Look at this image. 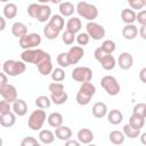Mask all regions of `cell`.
<instances>
[{"instance_id":"5b68a950","label":"cell","mask_w":146,"mask_h":146,"mask_svg":"<svg viewBox=\"0 0 146 146\" xmlns=\"http://www.w3.org/2000/svg\"><path fill=\"white\" fill-rule=\"evenodd\" d=\"M47 116H46V112L44 110H35L31 113V115L29 116V120H27V124H29V128L33 131H39L41 130L44 121H46Z\"/></svg>"},{"instance_id":"d6986e66","label":"cell","mask_w":146,"mask_h":146,"mask_svg":"<svg viewBox=\"0 0 146 146\" xmlns=\"http://www.w3.org/2000/svg\"><path fill=\"white\" fill-rule=\"evenodd\" d=\"M106 115L108 122L113 125H117L123 121V114L120 110H111L110 112H107Z\"/></svg>"},{"instance_id":"d6a6232c","label":"cell","mask_w":146,"mask_h":146,"mask_svg":"<svg viewBox=\"0 0 146 146\" xmlns=\"http://www.w3.org/2000/svg\"><path fill=\"white\" fill-rule=\"evenodd\" d=\"M67 98H68V95L66 94V91H62L60 94H50V100L51 103L56 104V105H62V104H65L67 102Z\"/></svg>"},{"instance_id":"f546056e","label":"cell","mask_w":146,"mask_h":146,"mask_svg":"<svg viewBox=\"0 0 146 146\" xmlns=\"http://www.w3.org/2000/svg\"><path fill=\"white\" fill-rule=\"evenodd\" d=\"M39 139H40V141L42 144L48 145V144H51L55 140V135H54V132H51L48 129L40 130V132H39Z\"/></svg>"},{"instance_id":"4fadbf2b","label":"cell","mask_w":146,"mask_h":146,"mask_svg":"<svg viewBox=\"0 0 146 146\" xmlns=\"http://www.w3.org/2000/svg\"><path fill=\"white\" fill-rule=\"evenodd\" d=\"M50 16H51V8L47 3H40L35 19L40 23H44L50 18Z\"/></svg>"},{"instance_id":"9f6ffc18","label":"cell","mask_w":146,"mask_h":146,"mask_svg":"<svg viewBox=\"0 0 146 146\" xmlns=\"http://www.w3.org/2000/svg\"><path fill=\"white\" fill-rule=\"evenodd\" d=\"M50 2H52L54 5H59L60 2H62V0H49Z\"/></svg>"},{"instance_id":"30bf717a","label":"cell","mask_w":146,"mask_h":146,"mask_svg":"<svg viewBox=\"0 0 146 146\" xmlns=\"http://www.w3.org/2000/svg\"><path fill=\"white\" fill-rule=\"evenodd\" d=\"M66 55H67V59H68L70 65H73V64L79 63L83 58L84 50L81 46H74V47L70 48V50L66 52Z\"/></svg>"},{"instance_id":"8992f818","label":"cell","mask_w":146,"mask_h":146,"mask_svg":"<svg viewBox=\"0 0 146 146\" xmlns=\"http://www.w3.org/2000/svg\"><path fill=\"white\" fill-rule=\"evenodd\" d=\"M100 86L110 96H116L120 92V83L113 75H105L100 80Z\"/></svg>"},{"instance_id":"ee69618b","label":"cell","mask_w":146,"mask_h":146,"mask_svg":"<svg viewBox=\"0 0 146 146\" xmlns=\"http://www.w3.org/2000/svg\"><path fill=\"white\" fill-rule=\"evenodd\" d=\"M145 5H146L145 0H133L129 2V6L131 7V9H135V10H141L145 7Z\"/></svg>"},{"instance_id":"f907efd6","label":"cell","mask_w":146,"mask_h":146,"mask_svg":"<svg viewBox=\"0 0 146 146\" xmlns=\"http://www.w3.org/2000/svg\"><path fill=\"white\" fill-rule=\"evenodd\" d=\"M8 83V78H7V74L3 72H0V87H2V86H5V84H7Z\"/></svg>"},{"instance_id":"bcb514c9","label":"cell","mask_w":146,"mask_h":146,"mask_svg":"<svg viewBox=\"0 0 146 146\" xmlns=\"http://www.w3.org/2000/svg\"><path fill=\"white\" fill-rule=\"evenodd\" d=\"M39 6H40V3H31L27 7V14H29L30 17L35 18L36 13H38V9H39Z\"/></svg>"},{"instance_id":"7a4b0ae2","label":"cell","mask_w":146,"mask_h":146,"mask_svg":"<svg viewBox=\"0 0 146 146\" xmlns=\"http://www.w3.org/2000/svg\"><path fill=\"white\" fill-rule=\"evenodd\" d=\"M95 92H96V87H95L90 81H88V82H82V84H81V87L79 88V91H78V94H76V97H75L76 103H78L79 105H81V106L88 105V104L90 103L91 98L94 97Z\"/></svg>"},{"instance_id":"4316f807","label":"cell","mask_w":146,"mask_h":146,"mask_svg":"<svg viewBox=\"0 0 146 146\" xmlns=\"http://www.w3.org/2000/svg\"><path fill=\"white\" fill-rule=\"evenodd\" d=\"M17 15V6L13 2H8L6 3V6L3 7V16L7 19H13L15 18Z\"/></svg>"},{"instance_id":"6f0895ef","label":"cell","mask_w":146,"mask_h":146,"mask_svg":"<svg viewBox=\"0 0 146 146\" xmlns=\"http://www.w3.org/2000/svg\"><path fill=\"white\" fill-rule=\"evenodd\" d=\"M145 137H146V133H143V135H141V141H143V144H146V141H145Z\"/></svg>"},{"instance_id":"7402d4cb","label":"cell","mask_w":146,"mask_h":146,"mask_svg":"<svg viewBox=\"0 0 146 146\" xmlns=\"http://www.w3.org/2000/svg\"><path fill=\"white\" fill-rule=\"evenodd\" d=\"M36 67H38V71H39V73L41 75H49L51 73L52 68H54L52 67V64H51V57L50 58H47V59H44L42 62H40L36 65Z\"/></svg>"},{"instance_id":"60d3db41","label":"cell","mask_w":146,"mask_h":146,"mask_svg":"<svg viewBox=\"0 0 146 146\" xmlns=\"http://www.w3.org/2000/svg\"><path fill=\"white\" fill-rule=\"evenodd\" d=\"M48 89H49V91H50V94H52V95H55V94H60L62 91H64V86H63V83H60V82H51L49 86H48Z\"/></svg>"},{"instance_id":"8fae6325","label":"cell","mask_w":146,"mask_h":146,"mask_svg":"<svg viewBox=\"0 0 146 146\" xmlns=\"http://www.w3.org/2000/svg\"><path fill=\"white\" fill-rule=\"evenodd\" d=\"M0 95L5 100H7L9 103H13L17 99V90H16L15 86L9 84V83L0 87Z\"/></svg>"},{"instance_id":"8d00e7d4","label":"cell","mask_w":146,"mask_h":146,"mask_svg":"<svg viewBox=\"0 0 146 146\" xmlns=\"http://www.w3.org/2000/svg\"><path fill=\"white\" fill-rule=\"evenodd\" d=\"M50 75H51L52 81H55V82H62V81L65 79V76H66L65 71H64L62 67L52 68V71H51V73H50Z\"/></svg>"},{"instance_id":"b9f144b4","label":"cell","mask_w":146,"mask_h":146,"mask_svg":"<svg viewBox=\"0 0 146 146\" xmlns=\"http://www.w3.org/2000/svg\"><path fill=\"white\" fill-rule=\"evenodd\" d=\"M75 40H76V42L79 43V46H86V44L89 43L90 36L88 35L87 32H82V33H79V34L75 36Z\"/></svg>"},{"instance_id":"ba28073f","label":"cell","mask_w":146,"mask_h":146,"mask_svg":"<svg viewBox=\"0 0 146 146\" xmlns=\"http://www.w3.org/2000/svg\"><path fill=\"white\" fill-rule=\"evenodd\" d=\"M72 79L76 82H88L92 79V71L87 66H78L72 71Z\"/></svg>"},{"instance_id":"db71d44e","label":"cell","mask_w":146,"mask_h":146,"mask_svg":"<svg viewBox=\"0 0 146 146\" xmlns=\"http://www.w3.org/2000/svg\"><path fill=\"white\" fill-rule=\"evenodd\" d=\"M145 29H146V25H140V29H139V31H138V33L140 34V36H141V39H143V40H146Z\"/></svg>"},{"instance_id":"816d5d0a","label":"cell","mask_w":146,"mask_h":146,"mask_svg":"<svg viewBox=\"0 0 146 146\" xmlns=\"http://www.w3.org/2000/svg\"><path fill=\"white\" fill-rule=\"evenodd\" d=\"M65 145L66 146H79L80 145V141L79 140H73V139H67L65 140Z\"/></svg>"},{"instance_id":"e0dca14e","label":"cell","mask_w":146,"mask_h":146,"mask_svg":"<svg viewBox=\"0 0 146 146\" xmlns=\"http://www.w3.org/2000/svg\"><path fill=\"white\" fill-rule=\"evenodd\" d=\"M91 112H92V115L95 117L102 119L107 114V106L103 102H97V103L94 104V106L91 108Z\"/></svg>"},{"instance_id":"be15d7a7","label":"cell","mask_w":146,"mask_h":146,"mask_svg":"<svg viewBox=\"0 0 146 146\" xmlns=\"http://www.w3.org/2000/svg\"><path fill=\"white\" fill-rule=\"evenodd\" d=\"M0 67H1V64H0Z\"/></svg>"},{"instance_id":"f35d334b","label":"cell","mask_w":146,"mask_h":146,"mask_svg":"<svg viewBox=\"0 0 146 146\" xmlns=\"http://www.w3.org/2000/svg\"><path fill=\"white\" fill-rule=\"evenodd\" d=\"M100 48H102L104 51H106L107 54H113V51H114L115 48H116V44H115V42H114L113 40H105V41L102 43Z\"/></svg>"},{"instance_id":"9c48e42d","label":"cell","mask_w":146,"mask_h":146,"mask_svg":"<svg viewBox=\"0 0 146 146\" xmlns=\"http://www.w3.org/2000/svg\"><path fill=\"white\" fill-rule=\"evenodd\" d=\"M86 29H87L88 35L92 40H102L105 36V29L100 24H98L94 21H90L86 25Z\"/></svg>"},{"instance_id":"2e32d148","label":"cell","mask_w":146,"mask_h":146,"mask_svg":"<svg viewBox=\"0 0 146 146\" xmlns=\"http://www.w3.org/2000/svg\"><path fill=\"white\" fill-rule=\"evenodd\" d=\"M16 122V114L14 112H8V113H3L0 114V125L5 127V128H10L15 124Z\"/></svg>"},{"instance_id":"f5cc1de1","label":"cell","mask_w":146,"mask_h":146,"mask_svg":"<svg viewBox=\"0 0 146 146\" xmlns=\"http://www.w3.org/2000/svg\"><path fill=\"white\" fill-rule=\"evenodd\" d=\"M145 74H146V67H143V68L140 70V72H139V79H140V81H141L143 83H145V82H146Z\"/></svg>"},{"instance_id":"d4e9b609","label":"cell","mask_w":146,"mask_h":146,"mask_svg":"<svg viewBox=\"0 0 146 146\" xmlns=\"http://www.w3.org/2000/svg\"><path fill=\"white\" fill-rule=\"evenodd\" d=\"M81 27H82V24H81L80 18L78 17H71L66 23V30L73 33H78L81 30Z\"/></svg>"},{"instance_id":"7c38bea8","label":"cell","mask_w":146,"mask_h":146,"mask_svg":"<svg viewBox=\"0 0 146 146\" xmlns=\"http://www.w3.org/2000/svg\"><path fill=\"white\" fill-rule=\"evenodd\" d=\"M117 64L120 66V68L127 71V70H130L133 65V57L130 52H121L120 56H119V59H117Z\"/></svg>"},{"instance_id":"484cf974","label":"cell","mask_w":146,"mask_h":146,"mask_svg":"<svg viewBox=\"0 0 146 146\" xmlns=\"http://www.w3.org/2000/svg\"><path fill=\"white\" fill-rule=\"evenodd\" d=\"M99 63H100L102 67H103L104 70H106V71H112V70L116 66V60H115V58L112 56V54L106 55Z\"/></svg>"},{"instance_id":"f1b7e54d","label":"cell","mask_w":146,"mask_h":146,"mask_svg":"<svg viewBox=\"0 0 146 146\" xmlns=\"http://www.w3.org/2000/svg\"><path fill=\"white\" fill-rule=\"evenodd\" d=\"M59 30H57L56 27H54L51 24H46V26L43 27V34L48 40H55L57 39L58 34H59Z\"/></svg>"},{"instance_id":"74e56055","label":"cell","mask_w":146,"mask_h":146,"mask_svg":"<svg viewBox=\"0 0 146 146\" xmlns=\"http://www.w3.org/2000/svg\"><path fill=\"white\" fill-rule=\"evenodd\" d=\"M132 114L139 115V116H143V117H146V104L145 103H138V104H136L133 106Z\"/></svg>"},{"instance_id":"f6af8a7d","label":"cell","mask_w":146,"mask_h":146,"mask_svg":"<svg viewBox=\"0 0 146 146\" xmlns=\"http://www.w3.org/2000/svg\"><path fill=\"white\" fill-rule=\"evenodd\" d=\"M22 146H39V141L34 138V137H25L22 143H21Z\"/></svg>"},{"instance_id":"836d02e7","label":"cell","mask_w":146,"mask_h":146,"mask_svg":"<svg viewBox=\"0 0 146 146\" xmlns=\"http://www.w3.org/2000/svg\"><path fill=\"white\" fill-rule=\"evenodd\" d=\"M122 132H123V135H124L125 137L131 138V139L137 138V137L140 136V130H139V129H135V128H132L129 123H127V124L123 125V131H122Z\"/></svg>"},{"instance_id":"e575fe53","label":"cell","mask_w":146,"mask_h":146,"mask_svg":"<svg viewBox=\"0 0 146 146\" xmlns=\"http://www.w3.org/2000/svg\"><path fill=\"white\" fill-rule=\"evenodd\" d=\"M35 105H36V107H38V108H41V110L49 108V107H50V105H51L50 97L44 96V95H41V96L36 97V99H35Z\"/></svg>"},{"instance_id":"44dd1931","label":"cell","mask_w":146,"mask_h":146,"mask_svg":"<svg viewBox=\"0 0 146 146\" xmlns=\"http://www.w3.org/2000/svg\"><path fill=\"white\" fill-rule=\"evenodd\" d=\"M138 34V29L133 24H125V26L122 29V35L127 40H133Z\"/></svg>"},{"instance_id":"ac0fdd59","label":"cell","mask_w":146,"mask_h":146,"mask_svg":"<svg viewBox=\"0 0 146 146\" xmlns=\"http://www.w3.org/2000/svg\"><path fill=\"white\" fill-rule=\"evenodd\" d=\"M55 136H56L59 140L65 141V140L72 138V130H71L68 127L62 124V125H59V127H57V128L55 129Z\"/></svg>"},{"instance_id":"11a10c76","label":"cell","mask_w":146,"mask_h":146,"mask_svg":"<svg viewBox=\"0 0 146 146\" xmlns=\"http://www.w3.org/2000/svg\"><path fill=\"white\" fill-rule=\"evenodd\" d=\"M6 27V21L2 16H0V31H3Z\"/></svg>"},{"instance_id":"3957f363","label":"cell","mask_w":146,"mask_h":146,"mask_svg":"<svg viewBox=\"0 0 146 146\" xmlns=\"http://www.w3.org/2000/svg\"><path fill=\"white\" fill-rule=\"evenodd\" d=\"M75 10L78 11V14L87 19V21H95L97 17H98V9L96 6L89 3V2H86V1H80L78 5H76V8Z\"/></svg>"},{"instance_id":"7bdbcfd3","label":"cell","mask_w":146,"mask_h":146,"mask_svg":"<svg viewBox=\"0 0 146 146\" xmlns=\"http://www.w3.org/2000/svg\"><path fill=\"white\" fill-rule=\"evenodd\" d=\"M56 60H57V64L59 65V67H68V66H70V63H68L66 52H60V54L57 56Z\"/></svg>"},{"instance_id":"83f0119b","label":"cell","mask_w":146,"mask_h":146,"mask_svg":"<svg viewBox=\"0 0 146 146\" xmlns=\"http://www.w3.org/2000/svg\"><path fill=\"white\" fill-rule=\"evenodd\" d=\"M121 18L125 24H133L136 22V13L133 9H123L121 11Z\"/></svg>"},{"instance_id":"d590c367","label":"cell","mask_w":146,"mask_h":146,"mask_svg":"<svg viewBox=\"0 0 146 146\" xmlns=\"http://www.w3.org/2000/svg\"><path fill=\"white\" fill-rule=\"evenodd\" d=\"M49 24H51V25H52L54 27H56L57 30L62 31V30L64 29L65 22H64V18H63L62 15H52V16H50V18H49Z\"/></svg>"},{"instance_id":"52a82bcc","label":"cell","mask_w":146,"mask_h":146,"mask_svg":"<svg viewBox=\"0 0 146 146\" xmlns=\"http://www.w3.org/2000/svg\"><path fill=\"white\" fill-rule=\"evenodd\" d=\"M41 43V36L38 33H27L19 38V47L24 49H32Z\"/></svg>"},{"instance_id":"681fc988","label":"cell","mask_w":146,"mask_h":146,"mask_svg":"<svg viewBox=\"0 0 146 146\" xmlns=\"http://www.w3.org/2000/svg\"><path fill=\"white\" fill-rule=\"evenodd\" d=\"M106 55H108V54H107L106 51H104L100 47H98V48L95 50V52H94V56H95V58H96V60H97V62H100V60H102Z\"/></svg>"},{"instance_id":"c3c4849f","label":"cell","mask_w":146,"mask_h":146,"mask_svg":"<svg viewBox=\"0 0 146 146\" xmlns=\"http://www.w3.org/2000/svg\"><path fill=\"white\" fill-rule=\"evenodd\" d=\"M136 21L140 25H146V10H144V9L139 10V13L136 14Z\"/></svg>"},{"instance_id":"1f68e13d","label":"cell","mask_w":146,"mask_h":146,"mask_svg":"<svg viewBox=\"0 0 146 146\" xmlns=\"http://www.w3.org/2000/svg\"><path fill=\"white\" fill-rule=\"evenodd\" d=\"M129 124H130L132 128H135V129L141 130V128L145 125V117L132 114V115L129 117Z\"/></svg>"},{"instance_id":"6125c7cd","label":"cell","mask_w":146,"mask_h":146,"mask_svg":"<svg viewBox=\"0 0 146 146\" xmlns=\"http://www.w3.org/2000/svg\"><path fill=\"white\" fill-rule=\"evenodd\" d=\"M127 1H128V2H130V1H133V0H127Z\"/></svg>"},{"instance_id":"91938a15","label":"cell","mask_w":146,"mask_h":146,"mask_svg":"<svg viewBox=\"0 0 146 146\" xmlns=\"http://www.w3.org/2000/svg\"><path fill=\"white\" fill-rule=\"evenodd\" d=\"M0 1H1V2H8L9 0H0Z\"/></svg>"},{"instance_id":"94428289","label":"cell","mask_w":146,"mask_h":146,"mask_svg":"<svg viewBox=\"0 0 146 146\" xmlns=\"http://www.w3.org/2000/svg\"><path fill=\"white\" fill-rule=\"evenodd\" d=\"M2 145V139H1V137H0V146Z\"/></svg>"},{"instance_id":"6da1fadb","label":"cell","mask_w":146,"mask_h":146,"mask_svg":"<svg viewBox=\"0 0 146 146\" xmlns=\"http://www.w3.org/2000/svg\"><path fill=\"white\" fill-rule=\"evenodd\" d=\"M47 58H50V55L48 52H46L44 50L42 49H24L21 54V59L27 64H34V65H38L40 62L47 59Z\"/></svg>"},{"instance_id":"ab89813d","label":"cell","mask_w":146,"mask_h":146,"mask_svg":"<svg viewBox=\"0 0 146 146\" xmlns=\"http://www.w3.org/2000/svg\"><path fill=\"white\" fill-rule=\"evenodd\" d=\"M62 40H63V42H64L65 44L71 46V44L75 41V33H73V32H71V31H67V30H66V31L63 33Z\"/></svg>"},{"instance_id":"9a60e30c","label":"cell","mask_w":146,"mask_h":146,"mask_svg":"<svg viewBox=\"0 0 146 146\" xmlns=\"http://www.w3.org/2000/svg\"><path fill=\"white\" fill-rule=\"evenodd\" d=\"M78 140L80 144H90L94 140V132L90 129L82 128L78 131Z\"/></svg>"},{"instance_id":"ffe728a7","label":"cell","mask_w":146,"mask_h":146,"mask_svg":"<svg viewBox=\"0 0 146 146\" xmlns=\"http://www.w3.org/2000/svg\"><path fill=\"white\" fill-rule=\"evenodd\" d=\"M11 33H13L14 36L19 39V38L24 36L25 34H27V27L22 22H15L11 25Z\"/></svg>"},{"instance_id":"4dcf8cb0","label":"cell","mask_w":146,"mask_h":146,"mask_svg":"<svg viewBox=\"0 0 146 146\" xmlns=\"http://www.w3.org/2000/svg\"><path fill=\"white\" fill-rule=\"evenodd\" d=\"M108 137H110L111 143L114 144V145H121V144H123L124 138H125V136L123 135V132L122 131H119V130L111 131Z\"/></svg>"},{"instance_id":"680465c9","label":"cell","mask_w":146,"mask_h":146,"mask_svg":"<svg viewBox=\"0 0 146 146\" xmlns=\"http://www.w3.org/2000/svg\"><path fill=\"white\" fill-rule=\"evenodd\" d=\"M40 3H47V2H49V0H38Z\"/></svg>"},{"instance_id":"5bb4252c","label":"cell","mask_w":146,"mask_h":146,"mask_svg":"<svg viewBox=\"0 0 146 146\" xmlns=\"http://www.w3.org/2000/svg\"><path fill=\"white\" fill-rule=\"evenodd\" d=\"M13 112L18 115V116H24L27 113V104L25 103V100L23 99H16L15 102H13V106H11Z\"/></svg>"},{"instance_id":"cb8c5ba5","label":"cell","mask_w":146,"mask_h":146,"mask_svg":"<svg viewBox=\"0 0 146 146\" xmlns=\"http://www.w3.org/2000/svg\"><path fill=\"white\" fill-rule=\"evenodd\" d=\"M47 121H48V124L50 127L57 128V127L63 124V115L60 113H58V112H52L51 114L48 115Z\"/></svg>"},{"instance_id":"7dc6e473","label":"cell","mask_w":146,"mask_h":146,"mask_svg":"<svg viewBox=\"0 0 146 146\" xmlns=\"http://www.w3.org/2000/svg\"><path fill=\"white\" fill-rule=\"evenodd\" d=\"M11 111V105L9 102L7 100H0V114H3V113H8Z\"/></svg>"},{"instance_id":"277c9868","label":"cell","mask_w":146,"mask_h":146,"mask_svg":"<svg viewBox=\"0 0 146 146\" xmlns=\"http://www.w3.org/2000/svg\"><path fill=\"white\" fill-rule=\"evenodd\" d=\"M2 70L9 76H17V75H21L25 72L26 65L23 60L8 59L2 64Z\"/></svg>"},{"instance_id":"603a6c76","label":"cell","mask_w":146,"mask_h":146,"mask_svg":"<svg viewBox=\"0 0 146 146\" xmlns=\"http://www.w3.org/2000/svg\"><path fill=\"white\" fill-rule=\"evenodd\" d=\"M59 13L63 17H70L73 15L74 10H75V7L73 6L72 2L70 1H64V2H60L59 3Z\"/></svg>"}]
</instances>
